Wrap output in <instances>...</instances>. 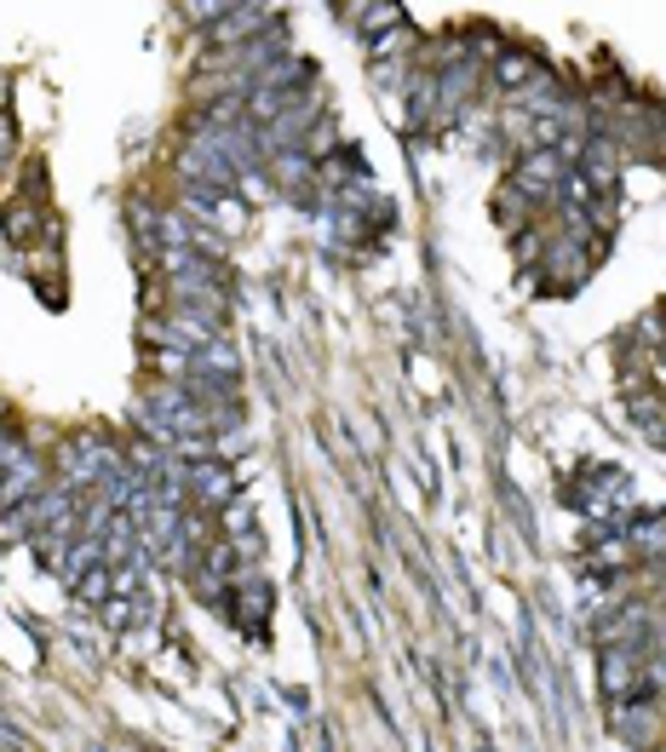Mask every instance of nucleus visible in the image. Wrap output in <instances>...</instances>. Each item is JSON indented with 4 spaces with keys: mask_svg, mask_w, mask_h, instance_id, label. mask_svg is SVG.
Returning a JSON list of instances; mask_svg holds the SVG:
<instances>
[{
    "mask_svg": "<svg viewBox=\"0 0 666 752\" xmlns=\"http://www.w3.org/2000/svg\"><path fill=\"white\" fill-rule=\"evenodd\" d=\"M494 75L506 80V87H529V80H535V58H523V52H500Z\"/></svg>",
    "mask_w": 666,
    "mask_h": 752,
    "instance_id": "nucleus-2",
    "label": "nucleus"
},
{
    "mask_svg": "<svg viewBox=\"0 0 666 752\" xmlns=\"http://www.w3.org/2000/svg\"><path fill=\"white\" fill-rule=\"evenodd\" d=\"M265 24H276V7H271V0H248V7L236 0L225 17H213V24H208V40H213L218 52H225V47H236V40H253Z\"/></svg>",
    "mask_w": 666,
    "mask_h": 752,
    "instance_id": "nucleus-1",
    "label": "nucleus"
}]
</instances>
